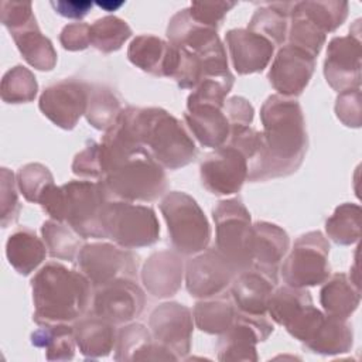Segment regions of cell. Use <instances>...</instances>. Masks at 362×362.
<instances>
[{
  "instance_id": "43",
  "label": "cell",
  "mask_w": 362,
  "mask_h": 362,
  "mask_svg": "<svg viewBox=\"0 0 362 362\" xmlns=\"http://www.w3.org/2000/svg\"><path fill=\"white\" fill-rule=\"evenodd\" d=\"M72 173L82 178H93L99 181L103 178L99 143L89 141L86 147L75 156L72 163Z\"/></svg>"
},
{
  "instance_id": "16",
  "label": "cell",
  "mask_w": 362,
  "mask_h": 362,
  "mask_svg": "<svg viewBox=\"0 0 362 362\" xmlns=\"http://www.w3.org/2000/svg\"><path fill=\"white\" fill-rule=\"evenodd\" d=\"M89 98V85L75 79L57 82L40 96V110L54 124L71 130L85 115Z\"/></svg>"
},
{
  "instance_id": "33",
  "label": "cell",
  "mask_w": 362,
  "mask_h": 362,
  "mask_svg": "<svg viewBox=\"0 0 362 362\" xmlns=\"http://www.w3.org/2000/svg\"><path fill=\"white\" fill-rule=\"evenodd\" d=\"M236 307L230 297H218L198 301L194 307L192 317L198 329L212 335L223 334L233 322Z\"/></svg>"
},
{
  "instance_id": "7",
  "label": "cell",
  "mask_w": 362,
  "mask_h": 362,
  "mask_svg": "<svg viewBox=\"0 0 362 362\" xmlns=\"http://www.w3.org/2000/svg\"><path fill=\"white\" fill-rule=\"evenodd\" d=\"M216 230V249L229 262L236 273L253 264L252 240L253 225L250 214L240 198L218 202L212 209Z\"/></svg>"
},
{
  "instance_id": "3",
  "label": "cell",
  "mask_w": 362,
  "mask_h": 362,
  "mask_svg": "<svg viewBox=\"0 0 362 362\" xmlns=\"http://www.w3.org/2000/svg\"><path fill=\"white\" fill-rule=\"evenodd\" d=\"M137 136L147 153L164 168L177 170L197 157V147L182 123L161 107H136Z\"/></svg>"
},
{
  "instance_id": "35",
  "label": "cell",
  "mask_w": 362,
  "mask_h": 362,
  "mask_svg": "<svg viewBox=\"0 0 362 362\" xmlns=\"http://www.w3.org/2000/svg\"><path fill=\"white\" fill-rule=\"evenodd\" d=\"M122 110L120 100L112 89L99 85H89V98L85 116L90 126L106 132L113 126Z\"/></svg>"
},
{
  "instance_id": "24",
  "label": "cell",
  "mask_w": 362,
  "mask_h": 362,
  "mask_svg": "<svg viewBox=\"0 0 362 362\" xmlns=\"http://www.w3.org/2000/svg\"><path fill=\"white\" fill-rule=\"evenodd\" d=\"M290 246L288 235L280 226L270 222L253 223L252 259L253 267L262 269L277 277L279 264Z\"/></svg>"
},
{
  "instance_id": "48",
  "label": "cell",
  "mask_w": 362,
  "mask_h": 362,
  "mask_svg": "<svg viewBox=\"0 0 362 362\" xmlns=\"http://www.w3.org/2000/svg\"><path fill=\"white\" fill-rule=\"evenodd\" d=\"M223 112L232 126H250L253 120V106L240 96H233L228 99L223 105Z\"/></svg>"
},
{
  "instance_id": "37",
  "label": "cell",
  "mask_w": 362,
  "mask_h": 362,
  "mask_svg": "<svg viewBox=\"0 0 362 362\" xmlns=\"http://www.w3.org/2000/svg\"><path fill=\"white\" fill-rule=\"evenodd\" d=\"M361 206L356 204H342L325 222V230L337 245H354L361 238Z\"/></svg>"
},
{
  "instance_id": "10",
  "label": "cell",
  "mask_w": 362,
  "mask_h": 362,
  "mask_svg": "<svg viewBox=\"0 0 362 362\" xmlns=\"http://www.w3.org/2000/svg\"><path fill=\"white\" fill-rule=\"evenodd\" d=\"M78 267L90 281L93 290L120 279L137 280L139 256L130 249L110 243H86L81 247Z\"/></svg>"
},
{
  "instance_id": "2",
  "label": "cell",
  "mask_w": 362,
  "mask_h": 362,
  "mask_svg": "<svg viewBox=\"0 0 362 362\" xmlns=\"http://www.w3.org/2000/svg\"><path fill=\"white\" fill-rule=\"evenodd\" d=\"M92 284L82 272L58 262L42 266L31 280L34 317L38 324H74L92 305Z\"/></svg>"
},
{
  "instance_id": "1",
  "label": "cell",
  "mask_w": 362,
  "mask_h": 362,
  "mask_svg": "<svg viewBox=\"0 0 362 362\" xmlns=\"http://www.w3.org/2000/svg\"><path fill=\"white\" fill-rule=\"evenodd\" d=\"M263 124V156L249 181L287 177L301 165L307 146V130L300 103L293 98L272 95L260 109Z\"/></svg>"
},
{
  "instance_id": "34",
  "label": "cell",
  "mask_w": 362,
  "mask_h": 362,
  "mask_svg": "<svg viewBox=\"0 0 362 362\" xmlns=\"http://www.w3.org/2000/svg\"><path fill=\"white\" fill-rule=\"evenodd\" d=\"M296 3H273L256 10L247 30L267 38L274 47L283 45L287 37V17Z\"/></svg>"
},
{
  "instance_id": "4",
  "label": "cell",
  "mask_w": 362,
  "mask_h": 362,
  "mask_svg": "<svg viewBox=\"0 0 362 362\" xmlns=\"http://www.w3.org/2000/svg\"><path fill=\"white\" fill-rule=\"evenodd\" d=\"M110 197L122 201L151 202L167 189V175L147 150L115 164L100 180Z\"/></svg>"
},
{
  "instance_id": "14",
  "label": "cell",
  "mask_w": 362,
  "mask_h": 362,
  "mask_svg": "<svg viewBox=\"0 0 362 362\" xmlns=\"http://www.w3.org/2000/svg\"><path fill=\"white\" fill-rule=\"evenodd\" d=\"M146 297L137 280L120 279L93 291L92 314L119 325L137 318L144 308Z\"/></svg>"
},
{
  "instance_id": "49",
  "label": "cell",
  "mask_w": 362,
  "mask_h": 362,
  "mask_svg": "<svg viewBox=\"0 0 362 362\" xmlns=\"http://www.w3.org/2000/svg\"><path fill=\"white\" fill-rule=\"evenodd\" d=\"M55 11L66 18H82L92 8L90 1H51Z\"/></svg>"
},
{
  "instance_id": "46",
  "label": "cell",
  "mask_w": 362,
  "mask_h": 362,
  "mask_svg": "<svg viewBox=\"0 0 362 362\" xmlns=\"http://www.w3.org/2000/svg\"><path fill=\"white\" fill-rule=\"evenodd\" d=\"M235 3H192L188 8L189 16L201 25L216 30V27L223 20L225 14L229 8H232Z\"/></svg>"
},
{
  "instance_id": "22",
  "label": "cell",
  "mask_w": 362,
  "mask_h": 362,
  "mask_svg": "<svg viewBox=\"0 0 362 362\" xmlns=\"http://www.w3.org/2000/svg\"><path fill=\"white\" fill-rule=\"evenodd\" d=\"M184 264L178 252L160 250L153 253L144 263L141 280L153 297L164 298L174 296L182 281Z\"/></svg>"
},
{
  "instance_id": "28",
  "label": "cell",
  "mask_w": 362,
  "mask_h": 362,
  "mask_svg": "<svg viewBox=\"0 0 362 362\" xmlns=\"http://www.w3.org/2000/svg\"><path fill=\"white\" fill-rule=\"evenodd\" d=\"M24 59L40 71H51L57 64V52L52 42L44 37L33 17L24 25L10 31Z\"/></svg>"
},
{
  "instance_id": "19",
  "label": "cell",
  "mask_w": 362,
  "mask_h": 362,
  "mask_svg": "<svg viewBox=\"0 0 362 362\" xmlns=\"http://www.w3.org/2000/svg\"><path fill=\"white\" fill-rule=\"evenodd\" d=\"M276 286V276L252 266L235 276L230 283V298L238 311L264 315Z\"/></svg>"
},
{
  "instance_id": "11",
  "label": "cell",
  "mask_w": 362,
  "mask_h": 362,
  "mask_svg": "<svg viewBox=\"0 0 362 362\" xmlns=\"http://www.w3.org/2000/svg\"><path fill=\"white\" fill-rule=\"evenodd\" d=\"M273 329V324L264 315L236 311L232 325L221 334L218 341V359L256 362L259 359L256 345L266 341Z\"/></svg>"
},
{
  "instance_id": "40",
  "label": "cell",
  "mask_w": 362,
  "mask_h": 362,
  "mask_svg": "<svg viewBox=\"0 0 362 362\" xmlns=\"http://www.w3.org/2000/svg\"><path fill=\"white\" fill-rule=\"evenodd\" d=\"M0 90L1 99L7 103H27L37 96L38 83L30 69L17 65L4 74Z\"/></svg>"
},
{
  "instance_id": "21",
  "label": "cell",
  "mask_w": 362,
  "mask_h": 362,
  "mask_svg": "<svg viewBox=\"0 0 362 362\" xmlns=\"http://www.w3.org/2000/svg\"><path fill=\"white\" fill-rule=\"evenodd\" d=\"M127 58L144 72L173 78L178 64V48L156 35L143 34L130 42Z\"/></svg>"
},
{
  "instance_id": "32",
  "label": "cell",
  "mask_w": 362,
  "mask_h": 362,
  "mask_svg": "<svg viewBox=\"0 0 362 362\" xmlns=\"http://www.w3.org/2000/svg\"><path fill=\"white\" fill-rule=\"evenodd\" d=\"M31 344L45 349L48 361H71L75 355V335L71 324H42L31 334Z\"/></svg>"
},
{
  "instance_id": "27",
  "label": "cell",
  "mask_w": 362,
  "mask_h": 362,
  "mask_svg": "<svg viewBox=\"0 0 362 362\" xmlns=\"http://www.w3.org/2000/svg\"><path fill=\"white\" fill-rule=\"evenodd\" d=\"M320 301L325 315L348 320L359 305V284L344 273H335L324 281L320 291Z\"/></svg>"
},
{
  "instance_id": "36",
  "label": "cell",
  "mask_w": 362,
  "mask_h": 362,
  "mask_svg": "<svg viewBox=\"0 0 362 362\" xmlns=\"http://www.w3.org/2000/svg\"><path fill=\"white\" fill-rule=\"evenodd\" d=\"M41 233L47 250L54 259L72 262L83 246L81 243L82 238L69 225L55 219L45 221L41 226Z\"/></svg>"
},
{
  "instance_id": "45",
  "label": "cell",
  "mask_w": 362,
  "mask_h": 362,
  "mask_svg": "<svg viewBox=\"0 0 362 362\" xmlns=\"http://www.w3.org/2000/svg\"><path fill=\"white\" fill-rule=\"evenodd\" d=\"M20 204L17 198L14 175L7 168H1V225L6 228L17 219Z\"/></svg>"
},
{
  "instance_id": "41",
  "label": "cell",
  "mask_w": 362,
  "mask_h": 362,
  "mask_svg": "<svg viewBox=\"0 0 362 362\" xmlns=\"http://www.w3.org/2000/svg\"><path fill=\"white\" fill-rule=\"evenodd\" d=\"M291 27L288 34V44L308 52L314 58L320 54L324 42L325 33H322L314 23H311L301 11L296 8L291 11Z\"/></svg>"
},
{
  "instance_id": "6",
  "label": "cell",
  "mask_w": 362,
  "mask_h": 362,
  "mask_svg": "<svg viewBox=\"0 0 362 362\" xmlns=\"http://www.w3.org/2000/svg\"><path fill=\"white\" fill-rule=\"evenodd\" d=\"M105 238L124 249H137L156 243L160 223L153 208L129 201H107L102 211Z\"/></svg>"
},
{
  "instance_id": "25",
  "label": "cell",
  "mask_w": 362,
  "mask_h": 362,
  "mask_svg": "<svg viewBox=\"0 0 362 362\" xmlns=\"http://www.w3.org/2000/svg\"><path fill=\"white\" fill-rule=\"evenodd\" d=\"M184 120L189 132L204 147L218 148L226 144L230 134V124L223 107L192 106L187 107Z\"/></svg>"
},
{
  "instance_id": "50",
  "label": "cell",
  "mask_w": 362,
  "mask_h": 362,
  "mask_svg": "<svg viewBox=\"0 0 362 362\" xmlns=\"http://www.w3.org/2000/svg\"><path fill=\"white\" fill-rule=\"evenodd\" d=\"M99 7L105 8L106 11H115L116 8H119L120 6H123V1H119V3H112V1H99L98 3Z\"/></svg>"
},
{
  "instance_id": "38",
  "label": "cell",
  "mask_w": 362,
  "mask_h": 362,
  "mask_svg": "<svg viewBox=\"0 0 362 362\" xmlns=\"http://www.w3.org/2000/svg\"><path fill=\"white\" fill-rule=\"evenodd\" d=\"M130 35L127 23L115 16L99 18L90 25V45L105 54L117 51Z\"/></svg>"
},
{
  "instance_id": "5",
  "label": "cell",
  "mask_w": 362,
  "mask_h": 362,
  "mask_svg": "<svg viewBox=\"0 0 362 362\" xmlns=\"http://www.w3.org/2000/svg\"><path fill=\"white\" fill-rule=\"evenodd\" d=\"M160 209L167 222L170 240L175 252L195 255L208 247L211 226L192 197L181 191L168 192L163 198Z\"/></svg>"
},
{
  "instance_id": "42",
  "label": "cell",
  "mask_w": 362,
  "mask_h": 362,
  "mask_svg": "<svg viewBox=\"0 0 362 362\" xmlns=\"http://www.w3.org/2000/svg\"><path fill=\"white\" fill-rule=\"evenodd\" d=\"M52 182V174L40 163L25 164L17 173V185L24 198L30 202H38L42 191Z\"/></svg>"
},
{
  "instance_id": "39",
  "label": "cell",
  "mask_w": 362,
  "mask_h": 362,
  "mask_svg": "<svg viewBox=\"0 0 362 362\" xmlns=\"http://www.w3.org/2000/svg\"><path fill=\"white\" fill-rule=\"evenodd\" d=\"M296 8L325 34L335 31L348 14L345 1H301L296 3Z\"/></svg>"
},
{
  "instance_id": "44",
  "label": "cell",
  "mask_w": 362,
  "mask_h": 362,
  "mask_svg": "<svg viewBox=\"0 0 362 362\" xmlns=\"http://www.w3.org/2000/svg\"><path fill=\"white\" fill-rule=\"evenodd\" d=\"M337 117L348 127L361 126V89L344 90L335 102Z\"/></svg>"
},
{
  "instance_id": "23",
  "label": "cell",
  "mask_w": 362,
  "mask_h": 362,
  "mask_svg": "<svg viewBox=\"0 0 362 362\" xmlns=\"http://www.w3.org/2000/svg\"><path fill=\"white\" fill-rule=\"evenodd\" d=\"M177 361L164 346L158 345L143 324H127L117 331L115 361Z\"/></svg>"
},
{
  "instance_id": "17",
  "label": "cell",
  "mask_w": 362,
  "mask_h": 362,
  "mask_svg": "<svg viewBox=\"0 0 362 362\" xmlns=\"http://www.w3.org/2000/svg\"><path fill=\"white\" fill-rule=\"evenodd\" d=\"M361 38L359 31L345 37H334L327 48L324 76L338 93L361 85Z\"/></svg>"
},
{
  "instance_id": "30",
  "label": "cell",
  "mask_w": 362,
  "mask_h": 362,
  "mask_svg": "<svg viewBox=\"0 0 362 362\" xmlns=\"http://www.w3.org/2000/svg\"><path fill=\"white\" fill-rule=\"evenodd\" d=\"M354 345V331L346 320L325 315L322 324L304 346L318 355H341L351 351Z\"/></svg>"
},
{
  "instance_id": "9",
  "label": "cell",
  "mask_w": 362,
  "mask_h": 362,
  "mask_svg": "<svg viewBox=\"0 0 362 362\" xmlns=\"http://www.w3.org/2000/svg\"><path fill=\"white\" fill-rule=\"evenodd\" d=\"M328 253L329 243L321 232L301 235L280 267L284 283L297 288L322 284L331 274Z\"/></svg>"
},
{
  "instance_id": "29",
  "label": "cell",
  "mask_w": 362,
  "mask_h": 362,
  "mask_svg": "<svg viewBox=\"0 0 362 362\" xmlns=\"http://www.w3.org/2000/svg\"><path fill=\"white\" fill-rule=\"evenodd\" d=\"M47 246L34 230L20 228L13 232L6 243V256L17 273L28 276L45 259Z\"/></svg>"
},
{
  "instance_id": "26",
  "label": "cell",
  "mask_w": 362,
  "mask_h": 362,
  "mask_svg": "<svg viewBox=\"0 0 362 362\" xmlns=\"http://www.w3.org/2000/svg\"><path fill=\"white\" fill-rule=\"evenodd\" d=\"M74 335L79 352L86 359H96L115 349L117 331L115 324L92 314L74 322Z\"/></svg>"
},
{
  "instance_id": "31",
  "label": "cell",
  "mask_w": 362,
  "mask_h": 362,
  "mask_svg": "<svg viewBox=\"0 0 362 362\" xmlns=\"http://www.w3.org/2000/svg\"><path fill=\"white\" fill-rule=\"evenodd\" d=\"M311 305H313V298L308 290L297 288L286 284L283 287L274 288L269 300L267 313L276 324L283 325L287 329Z\"/></svg>"
},
{
  "instance_id": "8",
  "label": "cell",
  "mask_w": 362,
  "mask_h": 362,
  "mask_svg": "<svg viewBox=\"0 0 362 362\" xmlns=\"http://www.w3.org/2000/svg\"><path fill=\"white\" fill-rule=\"evenodd\" d=\"M61 187L66 225L82 239H106L100 218L110 195L102 181L74 180Z\"/></svg>"
},
{
  "instance_id": "47",
  "label": "cell",
  "mask_w": 362,
  "mask_h": 362,
  "mask_svg": "<svg viewBox=\"0 0 362 362\" xmlns=\"http://www.w3.org/2000/svg\"><path fill=\"white\" fill-rule=\"evenodd\" d=\"M59 41L68 51H82L90 45V25L85 23L65 25L59 34Z\"/></svg>"
},
{
  "instance_id": "20",
  "label": "cell",
  "mask_w": 362,
  "mask_h": 362,
  "mask_svg": "<svg viewBox=\"0 0 362 362\" xmlns=\"http://www.w3.org/2000/svg\"><path fill=\"white\" fill-rule=\"evenodd\" d=\"M226 44L233 68L240 75L262 72L274 52V45L267 38L245 28L228 31Z\"/></svg>"
},
{
  "instance_id": "12",
  "label": "cell",
  "mask_w": 362,
  "mask_h": 362,
  "mask_svg": "<svg viewBox=\"0 0 362 362\" xmlns=\"http://www.w3.org/2000/svg\"><path fill=\"white\" fill-rule=\"evenodd\" d=\"M148 328L153 339L170 351L177 361L189 354L194 317L188 307L180 303L160 304L150 314Z\"/></svg>"
},
{
  "instance_id": "18",
  "label": "cell",
  "mask_w": 362,
  "mask_h": 362,
  "mask_svg": "<svg viewBox=\"0 0 362 362\" xmlns=\"http://www.w3.org/2000/svg\"><path fill=\"white\" fill-rule=\"evenodd\" d=\"M315 68V58L308 52L286 44L276 54L270 71L269 82L277 95L286 98L298 96L308 85Z\"/></svg>"
},
{
  "instance_id": "15",
  "label": "cell",
  "mask_w": 362,
  "mask_h": 362,
  "mask_svg": "<svg viewBox=\"0 0 362 362\" xmlns=\"http://www.w3.org/2000/svg\"><path fill=\"white\" fill-rule=\"evenodd\" d=\"M238 273L216 247L206 249L189 259L185 266V284L195 298H209L222 294Z\"/></svg>"
},
{
  "instance_id": "13",
  "label": "cell",
  "mask_w": 362,
  "mask_h": 362,
  "mask_svg": "<svg viewBox=\"0 0 362 362\" xmlns=\"http://www.w3.org/2000/svg\"><path fill=\"white\" fill-rule=\"evenodd\" d=\"M199 174L202 185L211 194L230 195L238 192L247 180V161L238 148L223 144L205 156Z\"/></svg>"
}]
</instances>
